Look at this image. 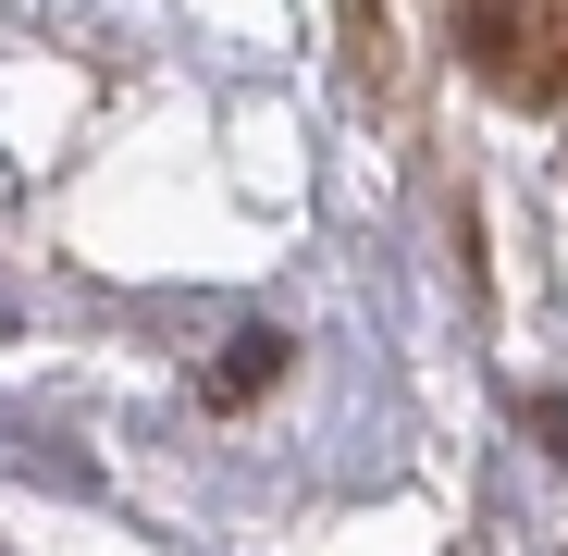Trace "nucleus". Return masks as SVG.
<instances>
[{
    "mask_svg": "<svg viewBox=\"0 0 568 556\" xmlns=\"http://www.w3.org/2000/svg\"><path fill=\"white\" fill-rule=\"evenodd\" d=\"M531 433H544V457L568 471V396H531Z\"/></svg>",
    "mask_w": 568,
    "mask_h": 556,
    "instance_id": "obj_2",
    "label": "nucleus"
},
{
    "mask_svg": "<svg viewBox=\"0 0 568 556\" xmlns=\"http://www.w3.org/2000/svg\"><path fill=\"white\" fill-rule=\"evenodd\" d=\"M272 384H284V334H272V322H247V334L211 358V384H199V396H211V408H247V396H272Z\"/></svg>",
    "mask_w": 568,
    "mask_h": 556,
    "instance_id": "obj_1",
    "label": "nucleus"
}]
</instances>
